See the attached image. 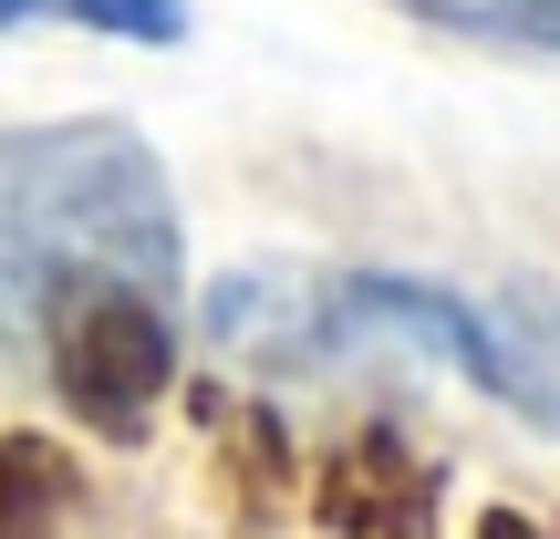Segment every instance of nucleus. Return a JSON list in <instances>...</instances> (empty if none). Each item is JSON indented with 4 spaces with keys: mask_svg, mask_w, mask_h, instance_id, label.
Returning <instances> with one entry per match:
<instances>
[{
    "mask_svg": "<svg viewBox=\"0 0 560 539\" xmlns=\"http://www.w3.org/2000/svg\"><path fill=\"white\" fill-rule=\"evenodd\" d=\"M478 539H550V529H540V519H520V508H488Z\"/></svg>",
    "mask_w": 560,
    "mask_h": 539,
    "instance_id": "nucleus-9",
    "label": "nucleus"
},
{
    "mask_svg": "<svg viewBox=\"0 0 560 539\" xmlns=\"http://www.w3.org/2000/svg\"><path fill=\"white\" fill-rule=\"evenodd\" d=\"M312 519H322V539H436V467L395 425H363L322 457Z\"/></svg>",
    "mask_w": 560,
    "mask_h": 539,
    "instance_id": "nucleus-4",
    "label": "nucleus"
},
{
    "mask_svg": "<svg viewBox=\"0 0 560 539\" xmlns=\"http://www.w3.org/2000/svg\"><path fill=\"white\" fill-rule=\"evenodd\" d=\"M21 11H32V0H0V21H21Z\"/></svg>",
    "mask_w": 560,
    "mask_h": 539,
    "instance_id": "nucleus-10",
    "label": "nucleus"
},
{
    "mask_svg": "<svg viewBox=\"0 0 560 539\" xmlns=\"http://www.w3.org/2000/svg\"><path fill=\"white\" fill-rule=\"evenodd\" d=\"M416 21L457 42H499V52H560V0H405Z\"/></svg>",
    "mask_w": 560,
    "mask_h": 539,
    "instance_id": "nucleus-6",
    "label": "nucleus"
},
{
    "mask_svg": "<svg viewBox=\"0 0 560 539\" xmlns=\"http://www.w3.org/2000/svg\"><path fill=\"white\" fill-rule=\"evenodd\" d=\"M62 499H73V467H62L42 436L0 446V539H42V529L62 519Z\"/></svg>",
    "mask_w": 560,
    "mask_h": 539,
    "instance_id": "nucleus-7",
    "label": "nucleus"
},
{
    "mask_svg": "<svg viewBox=\"0 0 560 539\" xmlns=\"http://www.w3.org/2000/svg\"><path fill=\"white\" fill-rule=\"evenodd\" d=\"M62 11H83L94 32H125V42H177L187 0H62Z\"/></svg>",
    "mask_w": 560,
    "mask_h": 539,
    "instance_id": "nucleus-8",
    "label": "nucleus"
},
{
    "mask_svg": "<svg viewBox=\"0 0 560 539\" xmlns=\"http://www.w3.org/2000/svg\"><path fill=\"white\" fill-rule=\"evenodd\" d=\"M115 280L166 301L177 291V198L136 125L73 115L0 136V301L21 321L52 291Z\"/></svg>",
    "mask_w": 560,
    "mask_h": 539,
    "instance_id": "nucleus-1",
    "label": "nucleus"
},
{
    "mask_svg": "<svg viewBox=\"0 0 560 539\" xmlns=\"http://www.w3.org/2000/svg\"><path fill=\"white\" fill-rule=\"evenodd\" d=\"M208 342L249 374H312V363L342 353V312H332V280L322 270H229L208 291Z\"/></svg>",
    "mask_w": 560,
    "mask_h": 539,
    "instance_id": "nucleus-3",
    "label": "nucleus"
},
{
    "mask_svg": "<svg viewBox=\"0 0 560 539\" xmlns=\"http://www.w3.org/2000/svg\"><path fill=\"white\" fill-rule=\"evenodd\" d=\"M42 332V363H52L62 405L104 436H136L145 415L166 405L177 384V332H166V301L145 291H115V280H83V291H52L32 312Z\"/></svg>",
    "mask_w": 560,
    "mask_h": 539,
    "instance_id": "nucleus-2",
    "label": "nucleus"
},
{
    "mask_svg": "<svg viewBox=\"0 0 560 539\" xmlns=\"http://www.w3.org/2000/svg\"><path fill=\"white\" fill-rule=\"evenodd\" d=\"M499 405H520L529 425H550L560 436V291L540 280H520V291L478 301V374Z\"/></svg>",
    "mask_w": 560,
    "mask_h": 539,
    "instance_id": "nucleus-5",
    "label": "nucleus"
}]
</instances>
